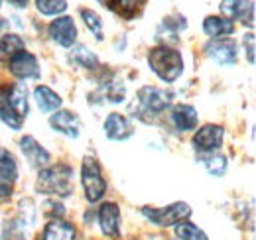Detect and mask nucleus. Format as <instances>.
<instances>
[{
  "label": "nucleus",
  "instance_id": "obj_1",
  "mask_svg": "<svg viewBox=\"0 0 256 240\" xmlns=\"http://www.w3.org/2000/svg\"><path fill=\"white\" fill-rule=\"evenodd\" d=\"M38 191L44 195H60L69 197L73 193V168L58 164L52 168H44L36 183Z\"/></svg>",
  "mask_w": 256,
  "mask_h": 240
},
{
  "label": "nucleus",
  "instance_id": "obj_2",
  "mask_svg": "<svg viewBox=\"0 0 256 240\" xmlns=\"http://www.w3.org/2000/svg\"><path fill=\"white\" fill-rule=\"evenodd\" d=\"M148 63L152 71L166 83H174L182 73H184V58L180 52L168 48V46H158L150 50L148 54Z\"/></svg>",
  "mask_w": 256,
  "mask_h": 240
},
{
  "label": "nucleus",
  "instance_id": "obj_3",
  "mask_svg": "<svg viewBox=\"0 0 256 240\" xmlns=\"http://www.w3.org/2000/svg\"><path fill=\"white\" fill-rule=\"evenodd\" d=\"M81 181L85 187V197L89 203H96L104 197L106 191V183L102 180L100 174V166L96 164V160L93 158H85L83 166H81Z\"/></svg>",
  "mask_w": 256,
  "mask_h": 240
},
{
  "label": "nucleus",
  "instance_id": "obj_4",
  "mask_svg": "<svg viewBox=\"0 0 256 240\" xmlns=\"http://www.w3.org/2000/svg\"><path fill=\"white\" fill-rule=\"evenodd\" d=\"M138 116L144 118V114H160L172 104V92L160 87H142L138 90Z\"/></svg>",
  "mask_w": 256,
  "mask_h": 240
},
{
  "label": "nucleus",
  "instance_id": "obj_5",
  "mask_svg": "<svg viewBox=\"0 0 256 240\" xmlns=\"http://www.w3.org/2000/svg\"><path fill=\"white\" fill-rule=\"evenodd\" d=\"M142 212L146 214L148 220H152L158 226H174V224L184 222L192 214V209H190L188 203H174V205L164 207V209H150V207H146Z\"/></svg>",
  "mask_w": 256,
  "mask_h": 240
},
{
  "label": "nucleus",
  "instance_id": "obj_6",
  "mask_svg": "<svg viewBox=\"0 0 256 240\" xmlns=\"http://www.w3.org/2000/svg\"><path fill=\"white\" fill-rule=\"evenodd\" d=\"M226 20H240L242 24L254 26V4L252 0H223L219 4Z\"/></svg>",
  "mask_w": 256,
  "mask_h": 240
},
{
  "label": "nucleus",
  "instance_id": "obj_7",
  "mask_svg": "<svg viewBox=\"0 0 256 240\" xmlns=\"http://www.w3.org/2000/svg\"><path fill=\"white\" fill-rule=\"evenodd\" d=\"M223 136H224V130L221 126L205 124L193 136V146H195V150L199 152H215L217 148H221Z\"/></svg>",
  "mask_w": 256,
  "mask_h": 240
},
{
  "label": "nucleus",
  "instance_id": "obj_8",
  "mask_svg": "<svg viewBox=\"0 0 256 240\" xmlns=\"http://www.w3.org/2000/svg\"><path fill=\"white\" fill-rule=\"evenodd\" d=\"M8 65H10V73L14 77H18V79H32V77L40 75L38 60L34 58L30 52H26V50H22L14 58H10Z\"/></svg>",
  "mask_w": 256,
  "mask_h": 240
},
{
  "label": "nucleus",
  "instance_id": "obj_9",
  "mask_svg": "<svg viewBox=\"0 0 256 240\" xmlns=\"http://www.w3.org/2000/svg\"><path fill=\"white\" fill-rule=\"evenodd\" d=\"M50 36L56 44L64 46V48H71L77 40V26L73 22V18L69 16H62V18H56L52 24H50Z\"/></svg>",
  "mask_w": 256,
  "mask_h": 240
},
{
  "label": "nucleus",
  "instance_id": "obj_10",
  "mask_svg": "<svg viewBox=\"0 0 256 240\" xmlns=\"http://www.w3.org/2000/svg\"><path fill=\"white\" fill-rule=\"evenodd\" d=\"M207 56L215 61L217 65H234L236 61V44L234 40H228V38H223V40H215L207 46Z\"/></svg>",
  "mask_w": 256,
  "mask_h": 240
},
{
  "label": "nucleus",
  "instance_id": "obj_11",
  "mask_svg": "<svg viewBox=\"0 0 256 240\" xmlns=\"http://www.w3.org/2000/svg\"><path fill=\"white\" fill-rule=\"evenodd\" d=\"M98 222H100V230L106 236L110 238L120 236V210L114 203H104L98 209Z\"/></svg>",
  "mask_w": 256,
  "mask_h": 240
},
{
  "label": "nucleus",
  "instance_id": "obj_12",
  "mask_svg": "<svg viewBox=\"0 0 256 240\" xmlns=\"http://www.w3.org/2000/svg\"><path fill=\"white\" fill-rule=\"evenodd\" d=\"M50 124L56 132H62L69 138H77L81 132V120L71 110H56V114H52L50 118Z\"/></svg>",
  "mask_w": 256,
  "mask_h": 240
},
{
  "label": "nucleus",
  "instance_id": "obj_13",
  "mask_svg": "<svg viewBox=\"0 0 256 240\" xmlns=\"http://www.w3.org/2000/svg\"><path fill=\"white\" fill-rule=\"evenodd\" d=\"M104 134L110 140H126L134 134V126L130 118L118 112H110L104 120Z\"/></svg>",
  "mask_w": 256,
  "mask_h": 240
},
{
  "label": "nucleus",
  "instance_id": "obj_14",
  "mask_svg": "<svg viewBox=\"0 0 256 240\" xmlns=\"http://www.w3.org/2000/svg\"><path fill=\"white\" fill-rule=\"evenodd\" d=\"M20 148L24 152L26 160L30 162V166H34V168H40V170H42L44 166L50 164V152L46 150V148H42V146L36 142L34 136H24V138L20 140Z\"/></svg>",
  "mask_w": 256,
  "mask_h": 240
},
{
  "label": "nucleus",
  "instance_id": "obj_15",
  "mask_svg": "<svg viewBox=\"0 0 256 240\" xmlns=\"http://www.w3.org/2000/svg\"><path fill=\"white\" fill-rule=\"evenodd\" d=\"M172 122L180 132H190L197 128V110L190 104H178L172 110Z\"/></svg>",
  "mask_w": 256,
  "mask_h": 240
},
{
  "label": "nucleus",
  "instance_id": "obj_16",
  "mask_svg": "<svg viewBox=\"0 0 256 240\" xmlns=\"http://www.w3.org/2000/svg\"><path fill=\"white\" fill-rule=\"evenodd\" d=\"M34 98H36V102H38L42 112H56L62 106V96L56 90L50 89L48 85L36 87L34 89Z\"/></svg>",
  "mask_w": 256,
  "mask_h": 240
},
{
  "label": "nucleus",
  "instance_id": "obj_17",
  "mask_svg": "<svg viewBox=\"0 0 256 240\" xmlns=\"http://www.w3.org/2000/svg\"><path fill=\"white\" fill-rule=\"evenodd\" d=\"M77 232L75 226L65 222L62 218H54L50 224H46L42 240H75Z\"/></svg>",
  "mask_w": 256,
  "mask_h": 240
},
{
  "label": "nucleus",
  "instance_id": "obj_18",
  "mask_svg": "<svg viewBox=\"0 0 256 240\" xmlns=\"http://www.w3.org/2000/svg\"><path fill=\"white\" fill-rule=\"evenodd\" d=\"M8 100L20 118L24 120L28 116V85L26 83H16L14 87H8Z\"/></svg>",
  "mask_w": 256,
  "mask_h": 240
},
{
  "label": "nucleus",
  "instance_id": "obj_19",
  "mask_svg": "<svg viewBox=\"0 0 256 240\" xmlns=\"http://www.w3.org/2000/svg\"><path fill=\"white\" fill-rule=\"evenodd\" d=\"M203 32L215 40L223 38V36H230L234 32V24L232 20H226L223 16H207L203 20Z\"/></svg>",
  "mask_w": 256,
  "mask_h": 240
},
{
  "label": "nucleus",
  "instance_id": "obj_20",
  "mask_svg": "<svg viewBox=\"0 0 256 240\" xmlns=\"http://www.w3.org/2000/svg\"><path fill=\"white\" fill-rule=\"evenodd\" d=\"M0 120L6 126H10L12 130H20L22 128V122H24V120L16 114V110L12 108V104L8 100V87L0 89Z\"/></svg>",
  "mask_w": 256,
  "mask_h": 240
},
{
  "label": "nucleus",
  "instance_id": "obj_21",
  "mask_svg": "<svg viewBox=\"0 0 256 240\" xmlns=\"http://www.w3.org/2000/svg\"><path fill=\"white\" fill-rule=\"evenodd\" d=\"M22 50H24V40L20 36H16V34L2 36V40H0V60L8 61Z\"/></svg>",
  "mask_w": 256,
  "mask_h": 240
},
{
  "label": "nucleus",
  "instance_id": "obj_22",
  "mask_svg": "<svg viewBox=\"0 0 256 240\" xmlns=\"http://www.w3.org/2000/svg\"><path fill=\"white\" fill-rule=\"evenodd\" d=\"M16 178H18V164H16V158L8 150L0 148V180L12 183Z\"/></svg>",
  "mask_w": 256,
  "mask_h": 240
},
{
  "label": "nucleus",
  "instance_id": "obj_23",
  "mask_svg": "<svg viewBox=\"0 0 256 240\" xmlns=\"http://www.w3.org/2000/svg\"><path fill=\"white\" fill-rule=\"evenodd\" d=\"M71 61L79 67H85V69H95L98 65V58L87 48V46H77V48H71V54H69Z\"/></svg>",
  "mask_w": 256,
  "mask_h": 240
},
{
  "label": "nucleus",
  "instance_id": "obj_24",
  "mask_svg": "<svg viewBox=\"0 0 256 240\" xmlns=\"http://www.w3.org/2000/svg\"><path fill=\"white\" fill-rule=\"evenodd\" d=\"M144 2H146V0H110L108 8L114 10L116 14L124 16V18H132V16H136V12L144 6Z\"/></svg>",
  "mask_w": 256,
  "mask_h": 240
},
{
  "label": "nucleus",
  "instance_id": "obj_25",
  "mask_svg": "<svg viewBox=\"0 0 256 240\" xmlns=\"http://www.w3.org/2000/svg\"><path fill=\"white\" fill-rule=\"evenodd\" d=\"M36 8L44 16H56L67 8V0H36Z\"/></svg>",
  "mask_w": 256,
  "mask_h": 240
},
{
  "label": "nucleus",
  "instance_id": "obj_26",
  "mask_svg": "<svg viewBox=\"0 0 256 240\" xmlns=\"http://www.w3.org/2000/svg\"><path fill=\"white\" fill-rule=\"evenodd\" d=\"M81 18L85 20V26L93 32V36H95L96 40H102V20H100V16L96 12H93V10L83 8L81 10Z\"/></svg>",
  "mask_w": 256,
  "mask_h": 240
},
{
  "label": "nucleus",
  "instance_id": "obj_27",
  "mask_svg": "<svg viewBox=\"0 0 256 240\" xmlns=\"http://www.w3.org/2000/svg\"><path fill=\"white\" fill-rule=\"evenodd\" d=\"M176 234L182 240H209L203 230H199L192 222H180L176 228Z\"/></svg>",
  "mask_w": 256,
  "mask_h": 240
},
{
  "label": "nucleus",
  "instance_id": "obj_28",
  "mask_svg": "<svg viewBox=\"0 0 256 240\" xmlns=\"http://www.w3.org/2000/svg\"><path fill=\"white\" fill-rule=\"evenodd\" d=\"M226 158L221 156V154H213V156H209L207 160H205V168H207V172L211 174V176H215V178H221L224 176V172H226Z\"/></svg>",
  "mask_w": 256,
  "mask_h": 240
},
{
  "label": "nucleus",
  "instance_id": "obj_29",
  "mask_svg": "<svg viewBox=\"0 0 256 240\" xmlns=\"http://www.w3.org/2000/svg\"><path fill=\"white\" fill-rule=\"evenodd\" d=\"M104 94H106V98H108L110 102H122L126 90H124V85H122V83L110 81V83L106 85V89H104Z\"/></svg>",
  "mask_w": 256,
  "mask_h": 240
},
{
  "label": "nucleus",
  "instance_id": "obj_30",
  "mask_svg": "<svg viewBox=\"0 0 256 240\" xmlns=\"http://www.w3.org/2000/svg\"><path fill=\"white\" fill-rule=\"evenodd\" d=\"M244 50L248 54V63H254V34L244 36Z\"/></svg>",
  "mask_w": 256,
  "mask_h": 240
},
{
  "label": "nucleus",
  "instance_id": "obj_31",
  "mask_svg": "<svg viewBox=\"0 0 256 240\" xmlns=\"http://www.w3.org/2000/svg\"><path fill=\"white\" fill-rule=\"evenodd\" d=\"M12 195V185L8 181H2L0 180V201L2 199H8Z\"/></svg>",
  "mask_w": 256,
  "mask_h": 240
},
{
  "label": "nucleus",
  "instance_id": "obj_32",
  "mask_svg": "<svg viewBox=\"0 0 256 240\" xmlns=\"http://www.w3.org/2000/svg\"><path fill=\"white\" fill-rule=\"evenodd\" d=\"M28 2H30V0H10V4H12V6H16V8H26V6H28Z\"/></svg>",
  "mask_w": 256,
  "mask_h": 240
},
{
  "label": "nucleus",
  "instance_id": "obj_33",
  "mask_svg": "<svg viewBox=\"0 0 256 240\" xmlns=\"http://www.w3.org/2000/svg\"><path fill=\"white\" fill-rule=\"evenodd\" d=\"M2 28H4V20H0V30H2Z\"/></svg>",
  "mask_w": 256,
  "mask_h": 240
},
{
  "label": "nucleus",
  "instance_id": "obj_34",
  "mask_svg": "<svg viewBox=\"0 0 256 240\" xmlns=\"http://www.w3.org/2000/svg\"><path fill=\"white\" fill-rule=\"evenodd\" d=\"M0 6H2V0H0Z\"/></svg>",
  "mask_w": 256,
  "mask_h": 240
}]
</instances>
